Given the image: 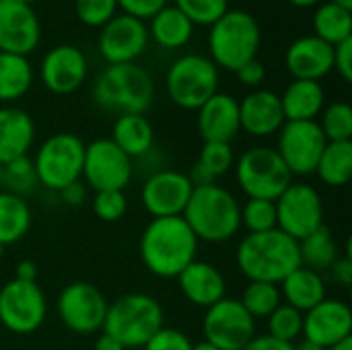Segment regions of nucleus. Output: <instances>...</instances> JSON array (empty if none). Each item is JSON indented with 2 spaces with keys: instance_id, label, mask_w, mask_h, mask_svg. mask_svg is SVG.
I'll return each mask as SVG.
<instances>
[{
  "instance_id": "obj_1",
  "label": "nucleus",
  "mask_w": 352,
  "mask_h": 350,
  "mask_svg": "<svg viewBox=\"0 0 352 350\" xmlns=\"http://www.w3.org/2000/svg\"><path fill=\"white\" fill-rule=\"evenodd\" d=\"M196 252L198 239L184 217L153 219L140 235L142 264L159 278H177L196 260Z\"/></svg>"
},
{
  "instance_id": "obj_2",
  "label": "nucleus",
  "mask_w": 352,
  "mask_h": 350,
  "mask_svg": "<svg viewBox=\"0 0 352 350\" xmlns=\"http://www.w3.org/2000/svg\"><path fill=\"white\" fill-rule=\"evenodd\" d=\"M237 266L250 283L280 285L301 266L299 241L280 229L248 233L237 248Z\"/></svg>"
},
{
  "instance_id": "obj_3",
  "label": "nucleus",
  "mask_w": 352,
  "mask_h": 350,
  "mask_svg": "<svg viewBox=\"0 0 352 350\" xmlns=\"http://www.w3.org/2000/svg\"><path fill=\"white\" fill-rule=\"evenodd\" d=\"M182 217L198 241L223 243L233 239L241 229V206L219 184L194 186Z\"/></svg>"
},
{
  "instance_id": "obj_4",
  "label": "nucleus",
  "mask_w": 352,
  "mask_h": 350,
  "mask_svg": "<svg viewBox=\"0 0 352 350\" xmlns=\"http://www.w3.org/2000/svg\"><path fill=\"white\" fill-rule=\"evenodd\" d=\"M93 99L101 109L118 116L144 113L155 99V83L136 62L107 64V68L95 78Z\"/></svg>"
},
{
  "instance_id": "obj_5",
  "label": "nucleus",
  "mask_w": 352,
  "mask_h": 350,
  "mask_svg": "<svg viewBox=\"0 0 352 350\" xmlns=\"http://www.w3.org/2000/svg\"><path fill=\"white\" fill-rule=\"evenodd\" d=\"M260 43V25L256 17L243 8H229L214 25H210L208 50L217 68L235 72L258 56Z\"/></svg>"
},
{
  "instance_id": "obj_6",
  "label": "nucleus",
  "mask_w": 352,
  "mask_h": 350,
  "mask_svg": "<svg viewBox=\"0 0 352 350\" xmlns=\"http://www.w3.org/2000/svg\"><path fill=\"white\" fill-rule=\"evenodd\" d=\"M163 328L159 301L144 293H130L107 305L103 332L113 336L124 349L144 347Z\"/></svg>"
},
{
  "instance_id": "obj_7",
  "label": "nucleus",
  "mask_w": 352,
  "mask_h": 350,
  "mask_svg": "<svg viewBox=\"0 0 352 350\" xmlns=\"http://www.w3.org/2000/svg\"><path fill=\"white\" fill-rule=\"evenodd\" d=\"M165 89L177 107L198 109L219 93V68L208 56L186 54L169 66Z\"/></svg>"
},
{
  "instance_id": "obj_8",
  "label": "nucleus",
  "mask_w": 352,
  "mask_h": 350,
  "mask_svg": "<svg viewBox=\"0 0 352 350\" xmlns=\"http://www.w3.org/2000/svg\"><path fill=\"white\" fill-rule=\"evenodd\" d=\"M235 177L248 198L272 202L293 184V173L272 146L248 149L237 159Z\"/></svg>"
},
{
  "instance_id": "obj_9",
  "label": "nucleus",
  "mask_w": 352,
  "mask_h": 350,
  "mask_svg": "<svg viewBox=\"0 0 352 350\" xmlns=\"http://www.w3.org/2000/svg\"><path fill=\"white\" fill-rule=\"evenodd\" d=\"M85 146L87 144L70 132H58L45 138L33 159L39 184L60 192L68 184L78 182L82 177Z\"/></svg>"
},
{
  "instance_id": "obj_10",
  "label": "nucleus",
  "mask_w": 352,
  "mask_h": 350,
  "mask_svg": "<svg viewBox=\"0 0 352 350\" xmlns=\"http://www.w3.org/2000/svg\"><path fill=\"white\" fill-rule=\"evenodd\" d=\"M276 229L301 241L324 225V202L309 184H291L276 200Z\"/></svg>"
},
{
  "instance_id": "obj_11",
  "label": "nucleus",
  "mask_w": 352,
  "mask_h": 350,
  "mask_svg": "<svg viewBox=\"0 0 352 350\" xmlns=\"http://www.w3.org/2000/svg\"><path fill=\"white\" fill-rule=\"evenodd\" d=\"M47 299L37 283L12 278L0 289V324L12 334H33L45 322Z\"/></svg>"
},
{
  "instance_id": "obj_12",
  "label": "nucleus",
  "mask_w": 352,
  "mask_h": 350,
  "mask_svg": "<svg viewBox=\"0 0 352 350\" xmlns=\"http://www.w3.org/2000/svg\"><path fill=\"white\" fill-rule=\"evenodd\" d=\"M202 332L204 340L219 350H243L256 336V320L237 299L223 297L206 309Z\"/></svg>"
},
{
  "instance_id": "obj_13",
  "label": "nucleus",
  "mask_w": 352,
  "mask_h": 350,
  "mask_svg": "<svg viewBox=\"0 0 352 350\" xmlns=\"http://www.w3.org/2000/svg\"><path fill=\"white\" fill-rule=\"evenodd\" d=\"M82 177L95 192H124L132 182V159L111 138H97L85 146Z\"/></svg>"
},
{
  "instance_id": "obj_14",
  "label": "nucleus",
  "mask_w": 352,
  "mask_h": 350,
  "mask_svg": "<svg viewBox=\"0 0 352 350\" xmlns=\"http://www.w3.org/2000/svg\"><path fill=\"white\" fill-rule=\"evenodd\" d=\"M328 140L318 124L314 122H285L278 130L276 151L293 175L316 173L318 161L326 149Z\"/></svg>"
},
{
  "instance_id": "obj_15",
  "label": "nucleus",
  "mask_w": 352,
  "mask_h": 350,
  "mask_svg": "<svg viewBox=\"0 0 352 350\" xmlns=\"http://www.w3.org/2000/svg\"><path fill=\"white\" fill-rule=\"evenodd\" d=\"M107 301L103 293L89 283H70L58 297V316L62 324L80 336L103 330Z\"/></svg>"
},
{
  "instance_id": "obj_16",
  "label": "nucleus",
  "mask_w": 352,
  "mask_h": 350,
  "mask_svg": "<svg viewBox=\"0 0 352 350\" xmlns=\"http://www.w3.org/2000/svg\"><path fill=\"white\" fill-rule=\"evenodd\" d=\"M148 45V27L130 14L111 17L99 33V54L107 64H130L144 54Z\"/></svg>"
},
{
  "instance_id": "obj_17",
  "label": "nucleus",
  "mask_w": 352,
  "mask_h": 350,
  "mask_svg": "<svg viewBox=\"0 0 352 350\" xmlns=\"http://www.w3.org/2000/svg\"><path fill=\"white\" fill-rule=\"evenodd\" d=\"M194 184L188 173L175 169L155 171L142 186L140 198L142 206L153 219L163 217H182L184 208L192 196Z\"/></svg>"
},
{
  "instance_id": "obj_18",
  "label": "nucleus",
  "mask_w": 352,
  "mask_h": 350,
  "mask_svg": "<svg viewBox=\"0 0 352 350\" xmlns=\"http://www.w3.org/2000/svg\"><path fill=\"white\" fill-rule=\"evenodd\" d=\"M41 37L37 12L19 0H0V52L27 56Z\"/></svg>"
},
{
  "instance_id": "obj_19",
  "label": "nucleus",
  "mask_w": 352,
  "mask_h": 350,
  "mask_svg": "<svg viewBox=\"0 0 352 350\" xmlns=\"http://www.w3.org/2000/svg\"><path fill=\"white\" fill-rule=\"evenodd\" d=\"M352 311L340 299H324L320 305L303 314V338L330 349L352 338Z\"/></svg>"
},
{
  "instance_id": "obj_20",
  "label": "nucleus",
  "mask_w": 352,
  "mask_h": 350,
  "mask_svg": "<svg viewBox=\"0 0 352 350\" xmlns=\"http://www.w3.org/2000/svg\"><path fill=\"white\" fill-rule=\"evenodd\" d=\"M87 68V58L76 45L60 43L43 56L39 74L47 91L56 95H70L85 83Z\"/></svg>"
},
{
  "instance_id": "obj_21",
  "label": "nucleus",
  "mask_w": 352,
  "mask_h": 350,
  "mask_svg": "<svg viewBox=\"0 0 352 350\" xmlns=\"http://www.w3.org/2000/svg\"><path fill=\"white\" fill-rule=\"evenodd\" d=\"M285 64L293 78L320 83L334 68V45L316 35H303L289 45Z\"/></svg>"
},
{
  "instance_id": "obj_22",
  "label": "nucleus",
  "mask_w": 352,
  "mask_h": 350,
  "mask_svg": "<svg viewBox=\"0 0 352 350\" xmlns=\"http://www.w3.org/2000/svg\"><path fill=\"white\" fill-rule=\"evenodd\" d=\"M285 122L280 95L274 91L258 89L239 101V126L256 138L278 134Z\"/></svg>"
},
{
  "instance_id": "obj_23",
  "label": "nucleus",
  "mask_w": 352,
  "mask_h": 350,
  "mask_svg": "<svg viewBox=\"0 0 352 350\" xmlns=\"http://www.w3.org/2000/svg\"><path fill=\"white\" fill-rule=\"evenodd\" d=\"M196 111L198 134L204 142H231L241 130L239 101L229 93H214Z\"/></svg>"
},
{
  "instance_id": "obj_24",
  "label": "nucleus",
  "mask_w": 352,
  "mask_h": 350,
  "mask_svg": "<svg viewBox=\"0 0 352 350\" xmlns=\"http://www.w3.org/2000/svg\"><path fill=\"white\" fill-rule=\"evenodd\" d=\"M177 285H179L182 295L190 303H194L198 307H204V309L219 303L227 293L225 276L210 262L194 260L190 266H186L177 274Z\"/></svg>"
},
{
  "instance_id": "obj_25",
  "label": "nucleus",
  "mask_w": 352,
  "mask_h": 350,
  "mask_svg": "<svg viewBox=\"0 0 352 350\" xmlns=\"http://www.w3.org/2000/svg\"><path fill=\"white\" fill-rule=\"evenodd\" d=\"M35 140L31 116L19 107H0V165L25 157Z\"/></svg>"
},
{
  "instance_id": "obj_26",
  "label": "nucleus",
  "mask_w": 352,
  "mask_h": 350,
  "mask_svg": "<svg viewBox=\"0 0 352 350\" xmlns=\"http://www.w3.org/2000/svg\"><path fill=\"white\" fill-rule=\"evenodd\" d=\"M280 105L287 122H314L326 107V95L320 83L293 78L280 95Z\"/></svg>"
},
{
  "instance_id": "obj_27",
  "label": "nucleus",
  "mask_w": 352,
  "mask_h": 350,
  "mask_svg": "<svg viewBox=\"0 0 352 350\" xmlns=\"http://www.w3.org/2000/svg\"><path fill=\"white\" fill-rule=\"evenodd\" d=\"M280 297L287 305L295 307L301 314H307L326 299V283L320 272H314L305 266L295 268L280 285Z\"/></svg>"
},
{
  "instance_id": "obj_28",
  "label": "nucleus",
  "mask_w": 352,
  "mask_h": 350,
  "mask_svg": "<svg viewBox=\"0 0 352 350\" xmlns=\"http://www.w3.org/2000/svg\"><path fill=\"white\" fill-rule=\"evenodd\" d=\"M111 140L130 159L144 157L153 151L155 130L144 113H124L118 116L111 128Z\"/></svg>"
},
{
  "instance_id": "obj_29",
  "label": "nucleus",
  "mask_w": 352,
  "mask_h": 350,
  "mask_svg": "<svg viewBox=\"0 0 352 350\" xmlns=\"http://www.w3.org/2000/svg\"><path fill=\"white\" fill-rule=\"evenodd\" d=\"M194 33V25L177 6H163L153 19L148 27V37H153L165 50L184 47Z\"/></svg>"
},
{
  "instance_id": "obj_30",
  "label": "nucleus",
  "mask_w": 352,
  "mask_h": 350,
  "mask_svg": "<svg viewBox=\"0 0 352 350\" xmlns=\"http://www.w3.org/2000/svg\"><path fill=\"white\" fill-rule=\"evenodd\" d=\"M233 165H235V153L231 149V142H204L198 161L188 173V177L194 186L214 184Z\"/></svg>"
},
{
  "instance_id": "obj_31",
  "label": "nucleus",
  "mask_w": 352,
  "mask_h": 350,
  "mask_svg": "<svg viewBox=\"0 0 352 350\" xmlns=\"http://www.w3.org/2000/svg\"><path fill=\"white\" fill-rule=\"evenodd\" d=\"M299 256H301V266L314 270V272H328L332 264L340 258L338 254V243L332 235V231L322 225L307 237L299 241Z\"/></svg>"
},
{
  "instance_id": "obj_32",
  "label": "nucleus",
  "mask_w": 352,
  "mask_h": 350,
  "mask_svg": "<svg viewBox=\"0 0 352 350\" xmlns=\"http://www.w3.org/2000/svg\"><path fill=\"white\" fill-rule=\"evenodd\" d=\"M33 83V68L27 56L0 52V101L21 99Z\"/></svg>"
},
{
  "instance_id": "obj_33",
  "label": "nucleus",
  "mask_w": 352,
  "mask_h": 350,
  "mask_svg": "<svg viewBox=\"0 0 352 350\" xmlns=\"http://www.w3.org/2000/svg\"><path fill=\"white\" fill-rule=\"evenodd\" d=\"M31 227L29 204L14 194L0 192V245L8 248L23 239Z\"/></svg>"
},
{
  "instance_id": "obj_34",
  "label": "nucleus",
  "mask_w": 352,
  "mask_h": 350,
  "mask_svg": "<svg viewBox=\"0 0 352 350\" xmlns=\"http://www.w3.org/2000/svg\"><path fill=\"white\" fill-rule=\"evenodd\" d=\"M314 35L330 45L352 37L351 8H344L334 2H324L314 14Z\"/></svg>"
},
{
  "instance_id": "obj_35",
  "label": "nucleus",
  "mask_w": 352,
  "mask_h": 350,
  "mask_svg": "<svg viewBox=\"0 0 352 350\" xmlns=\"http://www.w3.org/2000/svg\"><path fill=\"white\" fill-rule=\"evenodd\" d=\"M316 173L330 188H342L352 177V142H328Z\"/></svg>"
},
{
  "instance_id": "obj_36",
  "label": "nucleus",
  "mask_w": 352,
  "mask_h": 350,
  "mask_svg": "<svg viewBox=\"0 0 352 350\" xmlns=\"http://www.w3.org/2000/svg\"><path fill=\"white\" fill-rule=\"evenodd\" d=\"M2 186L6 188L8 194L21 196V198L31 194L39 186L33 159H29L25 155V157H19V159L4 163L2 165Z\"/></svg>"
},
{
  "instance_id": "obj_37",
  "label": "nucleus",
  "mask_w": 352,
  "mask_h": 350,
  "mask_svg": "<svg viewBox=\"0 0 352 350\" xmlns=\"http://www.w3.org/2000/svg\"><path fill=\"white\" fill-rule=\"evenodd\" d=\"M280 301H283V297H280L278 285H270V283H250L239 299L243 309L254 320L268 318L280 305Z\"/></svg>"
},
{
  "instance_id": "obj_38",
  "label": "nucleus",
  "mask_w": 352,
  "mask_h": 350,
  "mask_svg": "<svg viewBox=\"0 0 352 350\" xmlns=\"http://www.w3.org/2000/svg\"><path fill=\"white\" fill-rule=\"evenodd\" d=\"M318 124L328 142H352V107L346 101H336L324 107Z\"/></svg>"
},
{
  "instance_id": "obj_39",
  "label": "nucleus",
  "mask_w": 352,
  "mask_h": 350,
  "mask_svg": "<svg viewBox=\"0 0 352 350\" xmlns=\"http://www.w3.org/2000/svg\"><path fill=\"white\" fill-rule=\"evenodd\" d=\"M266 320H268V336L276 340L293 344L303 334V314L287 303H280Z\"/></svg>"
},
{
  "instance_id": "obj_40",
  "label": "nucleus",
  "mask_w": 352,
  "mask_h": 350,
  "mask_svg": "<svg viewBox=\"0 0 352 350\" xmlns=\"http://www.w3.org/2000/svg\"><path fill=\"white\" fill-rule=\"evenodd\" d=\"M241 227L250 233H264L276 229V204L272 200L248 198L241 206Z\"/></svg>"
},
{
  "instance_id": "obj_41",
  "label": "nucleus",
  "mask_w": 352,
  "mask_h": 350,
  "mask_svg": "<svg viewBox=\"0 0 352 350\" xmlns=\"http://www.w3.org/2000/svg\"><path fill=\"white\" fill-rule=\"evenodd\" d=\"M173 6H177L194 27H210L229 10V0H175Z\"/></svg>"
},
{
  "instance_id": "obj_42",
  "label": "nucleus",
  "mask_w": 352,
  "mask_h": 350,
  "mask_svg": "<svg viewBox=\"0 0 352 350\" xmlns=\"http://www.w3.org/2000/svg\"><path fill=\"white\" fill-rule=\"evenodd\" d=\"M128 210V200L124 192L109 190V192H95L93 198V212L103 223H116L124 219Z\"/></svg>"
},
{
  "instance_id": "obj_43",
  "label": "nucleus",
  "mask_w": 352,
  "mask_h": 350,
  "mask_svg": "<svg viewBox=\"0 0 352 350\" xmlns=\"http://www.w3.org/2000/svg\"><path fill=\"white\" fill-rule=\"evenodd\" d=\"M74 10L80 23L89 27H103L116 17L118 0H74Z\"/></svg>"
},
{
  "instance_id": "obj_44",
  "label": "nucleus",
  "mask_w": 352,
  "mask_h": 350,
  "mask_svg": "<svg viewBox=\"0 0 352 350\" xmlns=\"http://www.w3.org/2000/svg\"><path fill=\"white\" fill-rule=\"evenodd\" d=\"M144 350H192V340L177 328H161L144 347Z\"/></svg>"
},
{
  "instance_id": "obj_45",
  "label": "nucleus",
  "mask_w": 352,
  "mask_h": 350,
  "mask_svg": "<svg viewBox=\"0 0 352 350\" xmlns=\"http://www.w3.org/2000/svg\"><path fill=\"white\" fill-rule=\"evenodd\" d=\"M118 6L124 10V14L144 21L153 19L163 6H167V0H118Z\"/></svg>"
},
{
  "instance_id": "obj_46",
  "label": "nucleus",
  "mask_w": 352,
  "mask_h": 350,
  "mask_svg": "<svg viewBox=\"0 0 352 350\" xmlns=\"http://www.w3.org/2000/svg\"><path fill=\"white\" fill-rule=\"evenodd\" d=\"M235 74H237V78H239L241 85H245V87H250V89H256V87H260V85L264 83V78H266V68H264V64H262L258 58H254V60L245 62L241 68H237Z\"/></svg>"
},
{
  "instance_id": "obj_47",
  "label": "nucleus",
  "mask_w": 352,
  "mask_h": 350,
  "mask_svg": "<svg viewBox=\"0 0 352 350\" xmlns=\"http://www.w3.org/2000/svg\"><path fill=\"white\" fill-rule=\"evenodd\" d=\"M334 68L338 70V74L351 83L352 80V37L340 41L338 45H334Z\"/></svg>"
},
{
  "instance_id": "obj_48",
  "label": "nucleus",
  "mask_w": 352,
  "mask_h": 350,
  "mask_svg": "<svg viewBox=\"0 0 352 350\" xmlns=\"http://www.w3.org/2000/svg\"><path fill=\"white\" fill-rule=\"evenodd\" d=\"M60 198L66 206H82L87 202V184H82L80 179L68 184L66 188L60 190Z\"/></svg>"
},
{
  "instance_id": "obj_49",
  "label": "nucleus",
  "mask_w": 352,
  "mask_h": 350,
  "mask_svg": "<svg viewBox=\"0 0 352 350\" xmlns=\"http://www.w3.org/2000/svg\"><path fill=\"white\" fill-rule=\"evenodd\" d=\"M330 274H332V278H334V283L336 285H340V287H351L352 283V260L351 256H344V258H338L334 264H332V268H330Z\"/></svg>"
},
{
  "instance_id": "obj_50",
  "label": "nucleus",
  "mask_w": 352,
  "mask_h": 350,
  "mask_svg": "<svg viewBox=\"0 0 352 350\" xmlns=\"http://www.w3.org/2000/svg\"><path fill=\"white\" fill-rule=\"evenodd\" d=\"M243 350H293V344L264 334V336H254Z\"/></svg>"
},
{
  "instance_id": "obj_51",
  "label": "nucleus",
  "mask_w": 352,
  "mask_h": 350,
  "mask_svg": "<svg viewBox=\"0 0 352 350\" xmlns=\"http://www.w3.org/2000/svg\"><path fill=\"white\" fill-rule=\"evenodd\" d=\"M14 278L23 283H37V266L31 260H21L14 268Z\"/></svg>"
},
{
  "instance_id": "obj_52",
  "label": "nucleus",
  "mask_w": 352,
  "mask_h": 350,
  "mask_svg": "<svg viewBox=\"0 0 352 350\" xmlns=\"http://www.w3.org/2000/svg\"><path fill=\"white\" fill-rule=\"evenodd\" d=\"M95 350H126L113 336H109V334H101L97 340H95Z\"/></svg>"
},
{
  "instance_id": "obj_53",
  "label": "nucleus",
  "mask_w": 352,
  "mask_h": 350,
  "mask_svg": "<svg viewBox=\"0 0 352 350\" xmlns=\"http://www.w3.org/2000/svg\"><path fill=\"white\" fill-rule=\"evenodd\" d=\"M293 350H326L322 349V347H318V344H314V342H309V340H301L299 344H293Z\"/></svg>"
},
{
  "instance_id": "obj_54",
  "label": "nucleus",
  "mask_w": 352,
  "mask_h": 350,
  "mask_svg": "<svg viewBox=\"0 0 352 350\" xmlns=\"http://www.w3.org/2000/svg\"><path fill=\"white\" fill-rule=\"evenodd\" d=\"M293 6H301V8H305V6H316V4H320V0H289Z\"/></svg>"
},
{
  "instance_id": "obj_55",
  "label": "nucleus",
  "mask_w": 352,
  "mask_h": 350,
  "mask_svg": "<svg viewBox=\"0 0 352 350\" xmlns=\"http://www.w3.org/2000/svg\"><path fill=\"white\" fill-rule=\"evenodd\" d=\"M326 350H352V338L342 340V342H338V344H334V347H330V349Z\"/></svg>"
},
{
  "instance_id": "obj_56",
  "label": "nucleus",
  "mask_w": 352,
  "mask_h": 350,
  "mask_svg": "<svg viewBox=\"0 0 352 350\" xmlns=\"http://www.w3.org/2000/svg\"><path fill=\"white\" fill-rule=\"evenodd\" d=\"M192 350H219V349H217V347H212L210 342L202 340V342H198V344H192Z\"/></svg>"
},
{
  "instance_id": "obj_57",
  "label": "nucleus",
  "mask_w": 352,
  "mask_h": 350,
  "mask_svg": "<svg viewBox=\"0 0 352 350\" xmlns=\"http://www.w3.org/2000/svg\"><path fill=\"white\" fill-rule=\"evenodd\" d=\"M328 2L340 4V6H344V8H352V0H328Z\"/></svg>"
},
{
  "instance_id": "obj_58",
  "label": "nucleus",
  "mask_w": 352,
  "mask_h": 350,
  "mask_svg": "<svg viewBox=\"0 0 352 350\" xmlns=\"http://www.w3.org/2000/svg\"><path fill=\"white\" fill-rule=\"evenodd\" d=\"M19 2H25V4H29V6H31V4H33V2H37V0H19Z\"/></svg>"
},
{
  "instance_id": "obj_59",
  "label": "nucleus",
  "mask_w": 352,
  "mask_h": 350,
  "mask_svg": "<svg viewBox=\"0 0 352 350\" xmlns=\"http://www.w3.org/2000/svg\"><path fill=\"white\" fill-rule=\"evenodd\" d=\"M4 250H6V248H4V245H0V260H2V256H4Z\"/></svg>"
},
{
  "instance_id": "obj_60",
  "label": "nucleus",
  "mask_w": 352,
  "mask_h": 350,
  "mask_svg": "<svg viewBox=\"0 0 352 350\" xmlns=\"http://www.w3.org/2000/svg\"><path fill=\"white\" fill-rule=\"evenodd\" d=\"M0 188H2V165H0Z\"/></svg>"
}]
</instances>
